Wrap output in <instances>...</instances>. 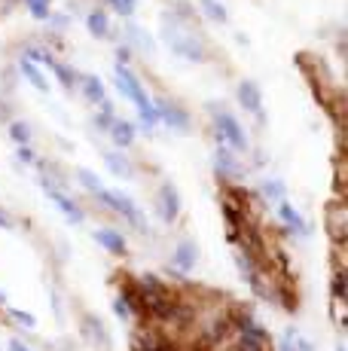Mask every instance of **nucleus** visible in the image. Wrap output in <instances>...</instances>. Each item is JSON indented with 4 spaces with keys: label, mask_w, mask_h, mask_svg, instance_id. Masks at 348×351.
Returning a JSON list of instances; mask_svg holds the SVG:
<instances>
[{
    "label": "nucleus",
    "mask_w": 348,
    "mask_h": 351,
    "mask_svg": "<svg viewBox=\"0 0 348 351\" xmlns=\"http://www.w3.org/2000/svg\"><path fill=\"white\" fill-rule=\"evenodd\" d=\"M3 302H6V296H3V293H0V306H3Z\"/></svg>",
    "instance_id": "30"
},
{
    "label": "nucleus",
    "mask_w": 348,
    "mask_h": 351,
    "mask_svg": "<svg viewBox=\"0 0 348 351\" xmlns=\"http://www.w3.org/2000/svg\"><path fill=\"white\" fill-rule=\"evenodd\" d=\"M77 180L86 186L92 195H95L98 190H104V184H101V178H98L95 171H89V168H77Z\"/></svg>",
    "instance_id": "20"
},
{
    "label": "nucleus",
    "mask_w": 348,
    "mask_h": 351,
    "mask_svg": "<svg viewBox=\"0 0 348 351\" xmlns=\"http://www.w3.org/2000/svg\"><path fill=\"white\" fill-rule=\"evenodd\" d=\"M34 19H49V3L52 0H25Z\"/></svg>",
    "instance_id": "25"
},
{
    "label": "nucleus",
    "mask_w": 348,
    "mask_h": 351,
    "mask_svg": "<svg viewBox=\"0 0 348 351\" xmlns=\"http://www.w3.org/2000/svg\"><path fill=\"white\" fill-rule=\"evenodd\" d=\"M107 134H110V141L116 147H132L135 144V125L129 123V119H119V117H113L110 119V125H107Z\"/></svg>",
    "instance_id": "11"
},
{
    "label": "nucleus",
    "mask_w": 348,
    "mask_h": 351,
    "mask_svg": "<svg viewBox=\"0 0 348 351\" xmlns=\"http://www.w3.org/2000/svg\"><path fill=\"white\" fill-rule=\"evenodd\" d=\"M113 306H116V315H119V318H129V315H132V308H125V300H116Z\"/></svg>",
    "instance_id": "27"
},
{
    "label": "nucleus",
    "mask_w": 348,
    "mask_h": 351,
    "mask_svg": "<svg viewBox=\"0 0 348 351\" xmlns=\"http://www.w3.org/2000/svg\"><path fill=\"white\" fill-rule=\"evenodd\" d=\"M199 6H202V12L211 19V22H217V25L229 22V12H226V6L220 3V0H199Z\"/></svg>",
    "instance_id": "17"
},
{
    "label": "nucleus",
    "mask_w": 348,
    "mask_h": 351,
    "mask_svg": "<svg viewBox=\"0 0 348 351\" xmlns=\"http://www.w3.org/2000/svg\"><path fill=\"white\" fill-rule=\"evenodd\" d=\"M6 312H10V318L12 321H18L22 324V327H28V330H34V315H25V312H18V308H6Z\"/></svg>",
    "instance_id": "26"
},
{
    "label": "nucleus",
    "mask_w": 348,
    "mask_h": 351,
    "mask_svg": "<svg viewBox=\"0 0 348 351\" xmlns=\"http://www.w3.org/2000/svg\"><path fill=\"white\" fill-rule=\"evenodd\" d=\"M79 89H83L86 101H89V104H95L101 113H113V104H110V98H107V89H104L101 77H95V73L79 77Z\"/></svg>",
    "instance_id": "7"
},
{
    "label": "nucleus",
    "mask_w": 348,
    "mask_h": 351,
    "mask_svg": "<svg viewBox=\"0 0 348 351\" xmlns=\"http://www.w3.org/2000/svg\"><path fill=\"white\" fill-rule=\"evenodd\" d=\"M263 195L278 205V202L284 199V184H281V180H263Z\"/></svg>",
    "instance_id": "24"
},
{
    "label": "nucleus",
    "mask_w": 348,
    "mask_h": 351,
    "mask_svg": "<svg viewBox=\"0 0 348 351\" xmlns=\"http://www.w3.org/2000/svg\"><path fill=\"white\" fill-rule=\"evenodd\" d=\"M278 217H281V220H284V223H287V226H290V229H293V232H297V235H299V232H309V226H306L303 214H299V211H297V208H293V205H290V202H284V199H281V202H278Z\"/></svg>",
    "instance_id": "14"
},
{
    "label": "nucleus",
    "mask_w": 348,
    "mask_h": 351,
    "mask_svg": "<svg viewBox=\"0 0 348 351\" xmlns=\"http://www.w3.org/2000/svg\"><path fill=\"white\" fill-rule=\"evenodd\" d=\"M10 134H12V141H16L18 147H28L31 144V128H28V123H12L10 125Z\"/></svg>",
    "instance_id": "22"
},
{
    "label": "nucleus",
    "mask_w": 348,
    "mask_h": 351,
    "mask_svg": "<svg viewBox=\"0 0 348 351\" xmlns=\"http://www.w3.org/2000/svg\"><path fill=\"white\" fill-rule=\"evenodd\" d=\"M95 241L107 254H116V256L125 254V239L116 232V229H95Z\"/></svg>",
    "instance_id": "13"
},
{
    "label": "nucleus",
    "mask_w": 348,
    "mask_h": 351,
    "mask_svg": "<svg viewBox=\"0 0 348 351\" xmlns=\"http://www.w3.org/2000/svg\"><path fill=\"white\" fill-rule=\"evenodd\" d=\"M211 119H214V128H217V138H220V144H226L229 150H247V134H245V128L242 123H238L236 117H232L226 107H217V104H211Z\"/></svg>",
    "instance_id": "3"
},
{
    "label": "nucleus",
    "mask_w": 348,
    "mask_h": 351,
    "mask_svg": "<svg viewBox=\"0 0 348 351\" xmlns=\"http://www.w3.org/2000/svg\"><path fill=\"white\" fill-rule=\"evenodd\" d=\"M162 40L177 58H186V62H192V64L205 62V46L199 43L184 25H174L169 16L162 19Z\"/></svg>",
    "instance_id": "2"
},
{
    "label": "nucleus",
    "mask_w": 348,
    "mask_h": 351,
    "mask_svg": "<svg viewBox=\"0 0 348 351\" xmlns=\"http://www.w3.org/2000/svg\"><path fill=\"white\" fill-rule=\"evenodd\" d=\"M18 67H22V77H25V80H28V83H31V86H34V89H37V92H43V95H46V92H49V89H52V86H49V80H46V73H43V71H40V64H34V62H31V58H28V56H25V58H22V62H18Z\"/></svg>",
    "instance_id": "12"
},
{
    "label": "nucleus",
    "mask_w": 348,
    "mask_h": 351,
    "mask_svg": "<svg viewBox=\"0 0 348 351\" xmlns=\"http://www.w3.org/2000/svg\"><path fill=\"white\" fill-rule=\"evenodd\" d=\"M0 226H3V229H10V226H12V217H10L6 211H0Z\"/></svg>",
    "instance_id": "29"
},
{
    "label": "nucleus",
    "mask_w": 348,
    "mask_h": 351,
    "mask_svg": "<svg viewBox=\"0 0 348 351\" xmlns=\"http://www.w3.org/2000/svg\"><path fill=\"white\" fill-rule=\"evenodd\" d=\"M43 64L49 67L52 73H55V77H58V83H62L64 89H71V86H73V73H71V71H68V67H64L62 62H52V58L46 56V58H43Z\"/></svg>",
    "instance_id": "21"
},
{
    "label": "nucleus",
    "mask_w": 348,
    "mask_h": 351,
    "mask_svg": "<svg viewBox=\"0 0 348 351\" xmlns=\"http://www.w3.org/2000/svg\"><path fill=\"white\" fill-rule=\"evenodd\" d=\"M196 260H199L196 245H192V241H180L171 254V269L174 272H192V269H196Z\"/></svg>",
    "instance_id": "10"
},
{
    "label": "nucleus",
    "mask_w": 348,
    "mask_h": 351,
    "mask_svg": "<svg viewBox=\"0 0 348 351\" xmlns=\"http://www.w3.org/2000/svg\"><path fill=\"white\" fill-rule=\"evenodd\" d=\"M217 168H220L223 174H229V178H236V174H238L236 156L229 153V147H226V144H217Z\"/></svg>",
    "instance_id": "18"
},
{
    "label": "nucleus",
    "mask_w": 348,
    "mask_h": 351,
    "mask_svg": "<svg viewBox=\"0 0 348 351\" xmlns=\"http://www.w3.org/2000/svg\"><path fill=\"white\" fill-rule=\"evenodd\" d=\"M6 3H10V0H6Z\"/></svg>",
    "instance_id": "31"
},
{
    "label": "nucleus",
    "mask_w": 348,
    "mask_h": 351,
    "mask_svg": "<svg viewBox=\"0 0 348 351\" xmlns=\"http://www.w3.org/2000/svg\"><path fill=\"white\" fill-rule=\"evenodd\" d=\"M104 165L110 168L116 178H123V180H132V178H135V168L125 162V156H119V153H104Z\"/></svg>",
    "instance_id": "16"
},
{
    "label": "nucleus",
    "mask_w": 348,
    "mask_h": 351,
    "mask_svg": "<svg viewBox=\"0 0 348 351\" xmlns=\"http://www.w3.org/2000/svg\"><path fill=\"white\" fill-rule=\"evenodd\" d=\"M156 205H159V217H162L165 223H174V220H177V214H180V193H177V186L165 180V184L159 186V193H156Z\"/></svg>",
    "instance_id": "8"
},
{
    "label": "nucleus",
    "mask_w": 348,
    "mask_h": 351,
    "mask_svg": "<svg viewBox=\"0 0 348 351\" xmlns=\"http://www.w3.org/2000/svg\"><path fill=\"white\" fill-rule=\"evenodd\" d=\"M10 351H31V348H28V346H25V342L12 339V342H10Z\"/></svg>",
    "instance_id": "28"
},
{
    "label": "nucleus",
    "mask_w": 348,
    "mask_h": 351,
    "mask_svg": "<svg viewBox=\"0 0 348 351\" xmlns=\"http://www.w3.org/2000/svg\"><path fill=\"white\" fill-rule=\"evenodd\" d=\"M116 86H119V92H123V95L129 98L132 104H135V110H138L140 123H144L147 128L159 125L156 104H153V101H150V95H147V89H144V86H140V80H138L135 73H132L125 64H116Z\"/></svg>",
    "instance_id": "1"
},
{
    "label": "nucleus",
    "mask_w": 348,
    "mask_h": 351,
    "mask_svg": "<svg viewBox=\"0 0 348 351\" xmlns=\"http://www.w3.org/2000/svg\"><path fill=\"white\" fill-rule=\"evenodd\" d=\"M236 92H238V104H242L257 123H266V107H263V95H260V86L251 83V80H242Z\"/></svg>",
    "instance_id": "6"
},
{
    "label": "nucleus",
    "mask_w": 348,
    "mask_h": 351,
    "mask_svg": "<svg viewBox=\"0 0 348 351\" xmlns=\"http://www.w3.org/2000/svg\"><path fill=\"white\" fill-rule=\"evenodd\" d=\"M95 199L101 202V205L110 208V211H116L123 220H129V223L135 226V229H144V226H147V223H144V214L138 211V205H135V202H132L125 193H116V190H98V193H95Z\"/></svg>",
    "instance_id": "4"
},
{
    "label": "nucleus",
    "mask_w": 348,
    "mask_h": 351,
    "mask_svg": "<svg viewBox=\"0 0 348 351\" xmlns=\"http://www.w3.org/2000/svg\"><path fill=\"white\" fill-rule=\"evenodd\" d=\"M40 186H43V193L49 195V202H52V205L58 208V211L64 214V217L71 220V223H83V220H86V214L79 211V205H77V202L71 199L68 193L62 190V186L55 184V180L49 178V174H43V178H40Z\"/></svg>",
    "instance_id": "5"
},
{
    "label": "nucleus",
    "mask_w": 348,
    "mask_h": 351,
    "mask_svg": "<svg viewBox=\"0 0 348 351\" xmlns=\"http://www.w3.org/2000/svg\"><path fill=\"white\" fill-rule=\"evenodd\" d=\"M86 28H89L92 37L104 40V37H110V19H107L104 10H92L89 16H86Z\"/></svg>",
    "instance_id": "15"
},
{
    "label": "nucleus",
    "mask_w": 348,
    "mask_h": 351,
    "mask_svg": "<svg viewBox=\"0 0 348 351\" xmlns=\"http://www.w3.org/2000/svg\"><path fill=\"white\" fill-rule=\"evenodd\" d=\"M125 34H129V40L138 46V49L153 52V40H150V34H147L144 28H138V25H129V28H125Z\"/></svg>",
    "instance_id": "19"
},
{
    "label": "nucleus",
    "mask_w": 348,
    "mask_h": 351,
    "mask_svg": "<svg viewBox=\"0 0 348 351\" xmlns=\"http://www.w3.org/2000/svg\"><path fill=\"white\" fill-rule=\"evenodd\" d=\"M153 104H156L159 123H169L171 128H177V132H186V128H190V113H186L184 107L171 104V101H153Z\"/></svg>",
    "instance_id": "9"
},
{
    "label": "nucleus",
    "mask_w": 348,
    "mask_h": 351,
    "mask_svg": "<svg viewBox=\"0 0 348 351\" xmlns=\"http://www.w3.org/2000/svg\"><path fill=\"white\" fill-rule=\"evenodd\" d=\"M107 6H110L113 12H119L123 19H129V16H135L138 0H107Z\"/></svg>",
    "instance_id": "23"
}]
</instances>
